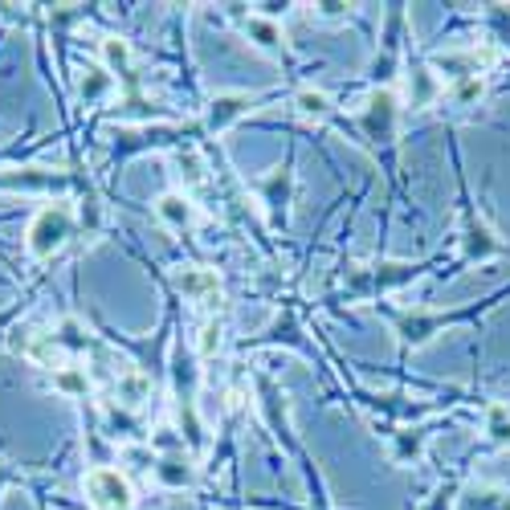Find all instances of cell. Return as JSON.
<instances>
[{
    "instance_id": "7a4b0ae2",
    "label": "cell",
    "mask_w": 510,
    "mask_h": 510,
    "mask_svg": "<svg viewBox=\"0 0 510 510\" xmlns=\"http://www.w3.org/2000/svg\"><path fill=\"white\" fill-rule=\"evenodd\" d=\"M86 498L94 510H131L135 506L131 482H127L119 470H106V466L86 474Z\"/></svg>"
},
{
    "instance_id": "e0dca14e",
    "label": "cell",
    "mask_w": 510,
    "mask_h": 510,
    "mask_svg": "<svg viewBox=\"0 0 510 510\" xmlns=\"http://www.w3.org/2000/svg\"><path fill=\"white\" fill-rule=\"evenodd\" d=\"M318 17L339 21V17H347V4H318Z\"/></svg>"
},
{
    "instance_id": "30bf717a",
    "label": "cell",
    "mask_w": 510,
    "mask_h": 510,
    "mask_svg": "<svg viewBox=\"0 0 510 510\" xmlns=\"http://www.w3.org/2000/svg\"><path fill=\"white\" fill-rule=\"evenodd\" d=\"M299 115H307V119H327L331 115V98L323 94V90H299Z\"/></svg>"
},
{
    "instance_id": "4fadbf2b",
    "label": "cell",
    "mask_w": 510,
    "mask_h": 510,
    "mask_svg": "<svg viewBox=\"0 0 510 510\" xmlns=\"http://www.w3.org/2000/svg\"><path fill=\"white\" fill-rule=\"evenodd\" d=\"M78 90H82V98H103V94H111V74H103V70H86L82 74V82H78Z\"/></svg>"
},
{
    "instance_id": "52a82bcc",
    "label": "cell",
    "mask_w": 510,
    "mask_h": 510,
    "mask_svg": "<svg viewBox=\"0 0 510 510\" xmlns=\"http://www.w3.org/2000/svg\"><path fill=\"white\" fill-rule=\"evenodd\" d=\"M151 396V380L148 376H139V371H131V376H123L119 380V400L123 405H131V408H139L143 400Z\"/></svg>"
},
{
    "instance_id": "ac0fdd59",
    "label": "cell",
    "mask_w": 510,
    "mask_h": 510,
    "mask_svg": "<svg viewBox=\"0 0 510 510\" xmlns=\"http://www.w3.org/2000/svg\"><path fill=\"white\" fill-rule=\"evenodd\" d=\"M201 347H204V355H209L212 352V347H217V327H204V339H201Z\"/></svg>"
},
{
    "instance_id": "6da1fadb",
    "label": "cell",
    "mask_w": 510,
    "mask_h": 510,
    "mask_svg": "<svg viewBox=\"0 0 510 510\" xmlns=\"http://www.w3.org/2000/svg\"><path fill=\"white\" fill-rule=\"evenodd\" d=\"M70 233H74V217H70V209H62V204H49V209H41L33 217V225H29V233H25V246H29V254L33 257H53L58 249L70 241Z\"/></svg>"
},
{
    "instance_id": "5b68a950",
    "label": "cell",
    "mask_w": 510,
    "mask_h": 510,
    "mask_svg": "<svg viewBox=\"0 0 510 510\" xmlns=\"http://www.w3.org/2000/svg\"><path fill=\"white\" fill-rule=\"evenodd\" d=\"M249 111V94H220L212 98L209 106V127L212 131H225V127L233 123V119H241Z\"/></svg>"
},
{
    "instance_id": "5bb4252c",
    "label": "cell",
    "mask_w": 510,
    "mask_h": 510,
    "mask_svg": "<svg viewBox=\"0 0 510 510\" xmlns=\"http://www.w3.org/2000/svg\"><path fill=\"white\" fill-rule=\"evenodd\" d=\"M486 237H490V233H486L482 220H478V225H470V254H494V249H498L494 241H486Z\"/></svg>"
},
{
    "instance_id": "ba28073f",
    "label": "cell",
    "mask_w": 510,
    "mask_h": 510,
    "mask_svg": "<svg viewBox=\"0 0 510 510\" xmlns=\"http://www.w3.org/2000/svg\"><path fill=\"white\" fill-rule=\"evenodd\" d=\"M246 33L254 37L262 49H278V45H282V29L273 25L270 17H249V21H246Z\"/></svg>"
},
{
    "instance_id": "3957f363",
    "label": "cell",
    "mask_w": 510,
    "mask_h": 510,
    "mask_svg": "<svg viewBox=\"0 0 510 510\" xmlns=\"http://www.w3.org/2000/svg\"><path fill=\"white\" fill-rule=\"evenodd\" d=\"M363 131H368L371 139H392V131H396V94L392 90H376V94L368 98Z\"/></svg>"
},
{
    "instance_id": "8fae6325",
    "label": "cell",
    "mask_w": 510,
    "mask_h": 510,
    "mask_svg": "<svg viewBox=\"0 0 510 510\" xmlns=\"http://www.w3.org/2000/svg\"><path fill=\"white\" fill-rule=\"evenodd\" d=\"M53 388L62 396H86L90 380H86V371H78V368H62V371H53Z\"/></svg>"
},
{
    "instance_id": "9a60e30c",
    "label": "cell",
    "mask_w": 510,
    "mask_h": 510,
    "mask_svg": "<svg viewBox=\"0 0 510 510\" xmlns=\"http://www.w3.org/2000/svg\"><path fill=\"white\" fill-rule=\"evenodd\" d=\"M180 167H188V172H184V180H188V184H201V180H204V172H201V159H196V151H188V156H180Z\"/></svg>"
},
{
    "instance_id": "7c38bea8",
    "label": "cell",
    "mask_w": 510,
    "mask_h": 510,
    "mask_svg": "<svg viewBox=\"0 0 510 510\" xmlns=\"http://www.w3.org/2000/svg\"><path fill=\"white\" fill-rule=\"evenodd\" d=\"M103 58H106V66H111V74H127V70H131V45L119 41V37L103 41Z\"/></svg>"
},
{
    "instance_id": "2e32d148",
    "label": "cell",
    "mask_w": 510,
    "mask_h": 510,
    "mask_svg": "<svg viewBox=\"0 0 510 510\" xmlns=\"http://www.w3.org/2000/svg\"><path fill=\"white\" fill-rule=\"evenodd\" d=\"M478 94H482V78H466L458 90H453V98H458V103H470V98H478Z\"/></svg>"
},
{
    "instance_id": "9c48e42d",
    "label": "cell",
    "mask_w": 510,
    "mask_h": 510,
    "mask_svg": "<svg viewBox=\"0 0 510 510\" xmlns=\"http://www.w3.org/2000/svg\"><path fill=\"white\" fill-rule=\"evenodd\" d=\"M156 474H159V482H164V486H176V490L192 482V470H188L184 458H164V461L156 466Z\"/></svg>"
},
{
    "instance_id": "8992f818",
    "label": "cell",
    "mask_w": 510,
    "mask_h": 510,
    "mask_svg": "<svg viewBox=\"0 0 510 510\" xmlns=\"http://www.w3.org/2000/svg\"><path fill=\"white\" fill-rule=\"evenodd\" d=\"M156 212H159V220H167V225H172V229H184V225H192V217H196V209H192V204H188L180 192L159 196Z\"/></svg>"
},
{
    "instance_id": "277c9868",
    "label": "cell",
    "mask_w": 510,
    "mask_h": 510,
    "mask_svg": "<svg viewBox=\"0 0 510 510\" xmlns=\"http://www.w3.org/2000/svg\"><path fill=\"white\" fill-rule=\"evenodd\" d=\"M176 291L184 294V299H192V302H212L220 294V282H217V273H212V270L192 265V270L176 273Z\"/></svg>"
}]
</instances>
